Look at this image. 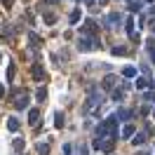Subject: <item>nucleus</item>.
<instances>
[{"instance_id":"nucleus-1","label":"nucleus","mask_w":155,"mask_h":155,"mask_svg":"<svg viewBox=\"0 0 155 155\" xmlns=\"http://www.w3.org/2000/svg\"><path fill=\"white\" fill-rule=\"evenodd\" d=\"M33 75H35V80H42V78H45V71L38 68V66H33Z\"/></svg>"},{"instance_id":"nucleus-2","label":"nucleus","mask_w":155,"mask_h":155,"mask_svg":"<svg viewBox=\"0 0 155 155\" xmlns=\"http://www.w3.org/2000/svg\"><path fill=\"white\" fill-rule=\"evenodd\" d=\"M38 115H40L38 110H31V117H28V120H31V125H38Z\"/></svg>"},{"instance_id":"nucleus-3","label":"nucleus","mask_w":155,"mask_h":155,"mask_svg":"<svg viewBox=\"0 0 155 155\" xmlns=\"http://www.w3.org/2000/svg\"><path fill=\"white\" fill-rule=\"evenodd\" d=\"M7 125H10V129L14 132V129H19V120H17V117H12V120L7 122Z\"/></svg>"},{"instance_id":"nucleus-4","label":"nucleus","mask_w":155,"mask_h":155,"mask_svg":"<svg viewBox=\"0 0 155 155\" xmlns=\"http://www.w3.org/2000/svg\"><path fill=\"white\" fill-rule=\"evenodd\" d=\"M45 97H47V92H45V89H38V94H35V99H38V101H45Z\"/></svg>"},{"instance_id":"nucleus-5","label":"nucleus","mask_w":155,"mask_h":155,"mask_svg":"<svg viewBox=\"0 0 155 155\" xmlns=\"http://www.w3.org/2000/svg\"><path fill=\"white\" fill-rule=\"evenodd\" d=\"M122 73H125L127 78H132V75H136V71H134V68H132V66H127L125 71H122Z\"/></svg>"},{"instance_id":"nucleus-6","label":"nucleus","mask_w":155,"mask_h":155,"mask_svg":"<svg viewBox=\"0 0 155 155\" xmlns=\"http://www.w3.org/2000/svg\"><path fill=\"white\" fill-rule=\"evenodd\" d=\"M38 153H40V155H47V143H42V146H38Z\"/></svg>"},{"instance_id":"nucleus-7","label":"nucleus","mask_w":155,"mask_h":155,"mask_svg":"<svg viewBox=\"0 0 155 155\" xmlns=\"http://www.w3.org/2000/svg\"><path fill=\"white\" fill-rule=\"evenodd\" d=\"M54 122H57V127L64 125V117H61V113H57V117H54Z\"/></svg>"},{"instance_id":"nucleus-8","label":"nucleus","mask_w":155,"mask_h":155,"mask_svg":"<svg viewBox=\"0 0 155 155\" xmlns=\"http://www.w3.org/2000/svg\"><path fill=\"white\" fill-rule=\"evenodd\" d=\"M71 19H73V24H78V21H80V12H73V14H71Z\"/></svg>"},{"instance_id":"nucleus-9","label":"nucleus","mask_w":155,"mask_h":155,"mask_svg":"<svg viewBox=\"0 0 155 155\" xmlns=\"http://www.w3.org/2000/svg\"><path fill=\"white\" fill-rule=\"evenodd\" d=\"M146 97H148V101H155V92H148Z\"/></svg>"},{"instance_id":"nucleus-10","label":"nucleus","mask_w":155,"mask_h":155,"mask_svg":"<svg viewBox=\"0 0 155 155\" xmlns=\"http://www.w3.org/2000/svg\"><path fill=\"white\" fill-rule=\"evenodd\" d=\"M2 94H5V87H2V85H0V97H2Z\"/></svg>"}]
</instances>
